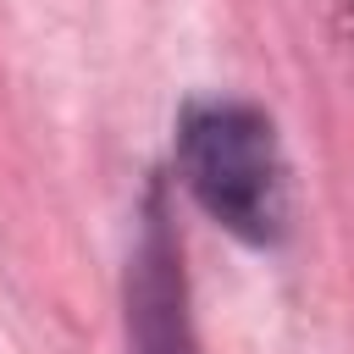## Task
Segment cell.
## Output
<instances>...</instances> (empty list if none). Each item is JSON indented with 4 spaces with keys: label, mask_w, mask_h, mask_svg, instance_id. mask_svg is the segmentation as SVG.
<instances>
[{
    "label": "cell",
    "mask_w": 354,
    "mask_h": 354,
    "mask_svg": "<svg viewBox=\"0 0 354 354\" xmlns=\"http://www.w3.org/2000/svg\"><path fill=\"white\" fill-rule=\"evenodd\" d=\"M183 194L238 243L277 249L288 238V160L266 105L238 94H194L171 122Z\"/></svg>",
    "instance_id": "1"
},
{
    "label": "cell",
    "mask_w": 354,
    "mask_h": 354,
    "mask_svg": "<svg viewBox=\"0 0 354 354\" xmlns=\"http://www.w3.org/2000/svg\"><path fill=\"white\" fill-rule=\"evenodd\" d=\"M122 326H127V354H205L194 332L188 266H183V238L171 221L166 177H149L144 188L138 238L122 271Z\"/></svg>",
    "instance_id": "2"
}]
</instances>
